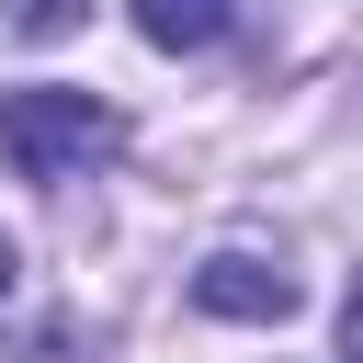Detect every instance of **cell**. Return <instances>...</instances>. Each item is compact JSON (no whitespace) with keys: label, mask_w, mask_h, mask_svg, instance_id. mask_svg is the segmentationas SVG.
<instances>
[{"label":"cell","mask_w":363,"mask_h":363,"mask_svg":"<svg viewBox=\"0 0 363 363\" xmlns=\"http://www.w3.org/2000/svg\"><path fill=\"white\" fill-rule=\"evenodd\" d=\"M125 147V113L113 102H91V91H0V159L23 170V182H45V193H68L91 159H113Z\"/></svg>","instance_id":"1"},{"label":"cell","mask_w":363,"mask_h":363,"mask_svg":"<svg viewBox=\"0 0 363 363\" xmlns=\"http://www.w3.org/2000/svg\"><path fill=\"white\" fill-rule=\"evenodd\" d=\"M193 306H204V318H295L306 284H295L284 261H261V250H204V261H193Z\"/></svg>","instance_id":"2"},{"label":"cell","mask_w":363,"mask_h":363,"mask_svg":"<svg viewBox=\"0 0 363 363\" xmlns=\"http://www.w3.org/2000/svg\"><path fill=\"white\" fill-rule=\"evenodd\" d=\"M136 34H147L159 57H193V45L227 34V0H136Z\"/></svg>","instance_id":"3"},{"label":"cell","mask_w":363,"mask_h":363,"mask_svg":"<svg viewBox=\"0 0 363 363\" xmlns=\"http://www.w3.org/2000/svg\"><path fill=\"white\" fill-rule=\"evenodd\" d=\"M68 23H79V0H23L11 11V34H68Z\"/></svg>","instance_id":"4"},{"label":"cell","mask_w":363,"mask_h":363,"mask_svg":"<svg viewBox=\"0 0 363 363\" xmlns=\"http://www.w3.org/2000/svg\"><path fill=\"white\" fill-rule=\"evenodd\" d=\"M340 352L363 363V284H352V318H340Z\"/></svg>","instance_id":"5"},{"label":"cell","mask_w":363,"mask_h":363,"mask_svg":"<svg viewBox=\"0 0 363 363\" xmlns=\"http://www.w3.org/2000/svg\"><path fill=\"white\" fill-rule=\"evenodd\" d=\"M11 272H23V250H11V238H0V295H11Z\"/></svg>","instance_id":"6"}]
</instances>
